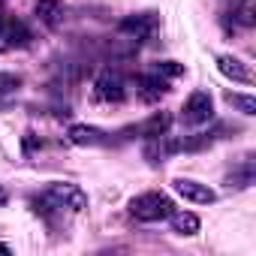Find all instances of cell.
Instances as JSON below:
<instances>
[{
    "mask_svg": "<svg viewBox=\"0 0 256 256\" xmlns=\"http://www.w3.org/2000/svg\"><path fill=\"white\" fill-rule=\"evenodd\" d=\"M22 88V76L18 72H0V96H10Z\"/></svg>",
    "mask_w": 256,
    "mask_h": 256,
    "instance_id": "17",
    "label": "cell"
},
{
    "mask_svg": "<svg viewBox=\"0 0 256 256\" xmlns=\"http://www.w3.org/2000/svg\"><path fill=\"white\" fill-rule=\"evenodd\" d=\"M0 253H10V244H0Z\"/></svg>",
    "mask_w": 256,
    "mask_h": 256,
    "instance_id": "20",
    "label": "cell"
},
{
    "mask_svg": "<svg viewBox=\"0 0 256 256\" xmlns=\"http://www.w3.org/2000/svg\"><path fill=\"white\" fill-rule=\"evenodd\" d=\"M34 12H36V18L46 28H58L64 22V4H60V0H36Z\"/></svg>",
    "mask_w": 256,
    "mask_h": 256,
    "instance_id": "12",
    "label": "cell"
},
{
    "mask_svg": "<svg viewBox=\"0 0 256 256\" xmlns=\"http://www.w3.org/2000/svg\"><path fill=\"white\" fill-rule=\"evenodd\" d=\"M169 126H172V114L169 112H154V114H148L142 124H136V126H130V136H139V139H157V136H163V133H169Z\"/></svg>",
    "mask_w": 256,
    "mask_h": 256,
    "instance_id": "8",
    "label": "cell"
},
{
    "mask_svg": "<svg viewBox=\"0 0 256 256\" xmlns=\"http://www.w3.org/2000/svg\"><path fill=\"white\" fill-rule=\"evenodd\" d=\"M66 139L72 145H82V148H94V145H102L106 142V133L100 130V126H88V124H72Z\"/></svg>",
    "mask_w": 256,
    "mask_h": 256,
    "instance_id": "10",
    "label": "cell"
},
{
    "mask_svg": "<svg viewBox=\"0 0 256 256\" xmlns=\"http://www.w3.org/2000/svg\"><path fill=\"white\" fill-rule=\"evenodd\" d=\"M46 196L64 211H84L88 208V196H84V190L78 187V184H70V181H52L48 187H46Z\"/></svg>",
    "mask_w": 256,
    "mask_h": 256,
    "instance_id": "2",
    "label": "cell"
},
{
    "mask_svg": "<svg viewBox=\"0 0 256 256\" xmlns=\"http://www.w3.org/2000/svg\"><path fill=\"white\" fill-rule=\"evenodd\" d=\"M6 199H10V196H6V190H4V187H0V208H4V205H6Z\"/></svg>",
    "mask_w": 256,
    "mask_h": 256,
    "instance_id": "19",
    "label": "cell"
},
{
    "mask_svg": "<svg viewBox=\"0 0 256 256\" xmlns=\"http://www.w3.org/2000/svg\"><path fill=\"white\" fill-rule=\"evenodd\" d=\"M157 30V18L151 12H139V16H126L118 22V34L124 40H130V42H145L151 40V34Z\"/></svg>",
    "mask_w": 256,
    "mask_h": 256,
    "instance_id": "5",
    "label": "cell"
},
{
    "mask_svg": "<svg viewBox=\"0 0 256 256\" xmlns=\"http://www.w3.org/2000/svg\"><path fill=\"white\" fill-rule=\"evenodd\" d=\"M139 96L145 100V102H160L166 94H169V78H163V76H157V72H145V76H139Z\"/></svg>",
    "mask_w": 256,
    "mask_h": 256,
    "instance_id": "9",
    "label": "cell"
},
{
    "mask_svg": "<svg viewBox=\"0 0 256 256\" xmlns=\"http://www.w3.org/2000/svg\"><path fill=\"white\" fill-rule=\"evenodd\" d=\"M30 30L24 22L18 18H4L0 16V52H12V48H24L30 46Z\"/></svg>",
    "mask_w": 256,
    "mask_h": 256,
    "instance_id": "6",
    "label": "cell"
},
{
    "mask_svg": "<svg viewBox=\"0 0 256 256\" xmlns=\"http://www.w3.org/2000/svg\"><path fill=\"white\" fill-rule=\"evenodd\" d=\"M34 145H36V136L34 133H24V151L28 154H34Z\"/></svg>",
    "mask_w": 256,
    "mask_h": 256,
    "instance_id": "18",
    "label": "cell"
},
{
    "mask_svg": "<svg viewBox=\"0 0 256 256\" xmlns=\"http://www.w3.org/2000/svg\"><path fill=\"white\" fill-rule=\"evenodd\" d=\"M0 6H4V0H0Z\"/></svg>",
    "mask_w": 256,
    "mask_h": 256,
    "instance_id": "21",
    "label": "cell"
},
{
    "mask_svg": "<svg viewBox=\"0 0 256 256\" xmlns=\"http://www.w3.org/2000/svg\"><path fill=\"white\" fill-rule=\"evenodd\" d=\"M217 70H220L226 78H232V82H244V84L253 82V72L247 70V64H241V60L232 58V54H220V58H217Z\"/></svg>",
    "mask_w": 256,
    "mask_h": 256,
    "instance_id": "11",
    "label": "cell"
},
{
    "mask_svg": "<svg viewBox=\"0 0 256 256\" xmlns=\"http://www.w3.org/2000/svg\"><path fill=\"white\" fill-rule=\"evenodd\" d=\"M169 220H172V229H175V235H196L199 232V217L196 214H190V211H172L169 214Z\"/></svg>",
    "mask_w": 256,
    "mask_h": 256,
    "instance_id": "13",
    "label": "cell"
},
{
    "mask_svg": "<svg viewBox=\"0 0 256 256\" xmlns=\"http://www.w3.org/2000/svg\"><path fill=\"white\" fill-rule=\"evenodd\" d=\"M253 184V163L247 160V163H241L232 175H229V187L232 190H247Z\"/></svg>",
    "mask_w": 256,
    "mask_h": 256,
    "instance_id": "14",
    "label": "cell"
},
{
    "mask_svg": "<svg viewBox=\"0 0 256 256\" xmlns=\"http://www.w3.org/2000/svg\"><path fill=\"white\" fill-rule=\"evenodd\" d=\"M172 190H175L181 199L193 202V205H211V202H217V193H214L208 184H199V181H193V178H175V181H172Z\"/></svg>",
    "mask_w": 256,
    "mask_h": 256,
    "instance_id": "7",
    "label": "cell"
},
{
    "mask_svg": "<svg viewBox=\"0 0 256 256\" xmlns=\"http://www.w3.org/2000/svg\"><path fill=\"white\" fill-rule=\"evenodd\" d=\"M94 96L100 102H124L126 100V78L118 70H102L94 82Z\"/></svg>",
    "mask_w": 256,
    "mask_h": 256,
    "instance_id": "3",
    "label": "cell"
},
{
    "mask_svg": "<svg viewBox=\"0 0 256 256\" xmlns=\"http://www.w3.org/2000/svg\"><path fill=\"white\" fill-rule=\"evenodd\" d=\"M226 102L232 108H238L241 114H256V100L247 96V94H226Z\"/></svg>",
    "mask_w": 256,
    "mask_h": 256,
    "instance_id": "15",
    "label": "cell"
},
{
    "mask_svg": "<svg viewBox=\"0 0 256 256\" xmlns=\"http://www.w3.org/2000/svg\"><path fill=\"white\" fill-rule=\"evenodd\" d=\"M151 72H157V76H163V78H178L181 72H184V66L178 64V60H157V64H151Z\"/></svg>",
    "mask_w": 256,
    "mask_h": 256,
    "instance_id": "16",
    "label": "cell"
},
{
    "mask_svg": "<svg viewBox=\"0 0 256 256\" xmlns=\"http://www.w3.org/2000/svg\"><path fill=\"white\" fill-rule=\"evenodd\" d=\"M175 211V202L166 193H139L130 199V214L142 223H157V220H169V214Z\"/></svg>",
    "mask_w": 256,
    "mask_h": 256,
    "instance_id": "1",
    "label": "cell"
},
{
    "mask_svg": "<svg viewBox=\"0 0 256 256\" xmlns=\"http://www.w3.org/2000/svg\"><path fill=\"white\" fill-rule=\"evenodd\" d=\"M214 118V102H211V94L208 90H193L181 108V120L187 126H202Z\"/></svg>",
    "mask_w": 256,
    "mask_h": 256,
    "instance_id": "4",
    "label": "cell"
}]
</instances>
